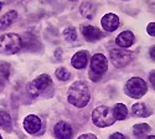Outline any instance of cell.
Segmentation results:
<instances>
[{"label": "cell", "instance_id": "cell-1", "mask_svg": "<svg viewBox=\"0 0 155 139\" xmlns=\"http://www.w3.org/2000/svg\"><path fill=\"white\" fill-rule=\"evenodd\" d=\"M68 102L73 104L74 107L83 108L88 104L89 99H91V93H89V88L84 81H76L71 84L68 90Z\"/></svg>", "mask_w": 155, "mask_h": 139}, {"label": "cell", "instance_id": "cell-2", "mask_svg": "<svg viewBox=\"0 0 155 139\" xmlns=\"http://www.w3.org/2000/svg\"><path fill=\"white\" fill-rule=\"evenodd\" d=\"M22 40L18 34H5L0 36V52L5 55H14L20 51Z\"/></svg>", "mask_w": 155, "mask_h": 139}, {"label": "cell", "instance_id": "cell-3", "mask_svg": "<svg viewBox=\"0 0 155 139\" xmlns=\"http://www.w3.org/2000/svg\"><path fill=\"white\" fill-rule=\"evenodd\" d=\"M92 121H93L94 125H97V127H99V128L109 127V125H112L115 122V119L113 117V113H112V109H109L106 106H99V107L93 109Z\"/></svg>", "mask_w": 155, "mask_h": 139}, {"label": "cell", "instance_id": "cell-4", "mask_svg": "<svg viewBox=\"0 0 155 139\" xmlns=\"http://www.w3.org/2000/svg\"><path fill=\"white\" fill-rule=\"evenodd\" d=\"M148 91V86L147 82L140 78V77H132L129 78L127 84H125V93L135 99L141 98Z\"/></svg>", "mask_w": 155, "mask_h": 139}, {"label": "cell", "instance_id": "cell-5", "mask_svg": "<svg viewBox=\"0 0 155 139\" xmlns=\"http://www.w3.org/2000/svg\"><path fill=\"white\" fill-rule=\"evenodd\" d=\"M48 86H51V78L50 76L44 73V74H40L38 77H36L31 83H29L28 86V91L31 96L36 97L38 96L42 91L47 90Z\"/></svg>", "mask_w": 155, "mask_h": 139}, {"label": "cell", "instance_id": "cell-6", "mask_svg": "<svg viewBox=\"0 0 155 139\" xmlns=\"http://www.w3.org/2000/svg\"><path fill=\"white\" fill-rule=\"evenodd\" d=\"M110 61L115 67H124L132 61V54L123 48L110 50Z\"/></svg>", "mask_w": 155, "mask_h": 139}, {"label": "cell", "instance_id": "cell-7", "mask_svg": "<svg viewBox=\"0 0 155 139\" xmlns=\"http://www.w3.org/2000/svg\"><path fill=\"white\" fill-rule=\"evenodd\" d=\"M108 68V60L104 55L102 54H96L91 58V71L92 74L102 76Z\"/></svg>", "mask_w": 155, "mask_h": 139}, {"label": "cell", "instance_id": "cell-8", "mask_svg": "<svg viewBox=\"0 0 155 139\" xmlns=\"http://www.w3.org/2000/svg\"><path fill=\"white\" fill-rule=\"evenodd\" d=\"M54 133L56 139H71L72 138V127L68 122L61 121L58 123H56L55 128H54Z\"/></svg>", "mask_w": 155, "mask_h": 139}, {"label": "cell", "instance_id": "cell-9", "mask_svg": "<svg viewBox=\"0 0 155 139\" xmlns=\"http://www.w3.org/2000/svg\"><path fill=\"white\" fill-rule=\"evenodd\" d=\"M42 123L41 119L35 114H30L28 117H25L24 119V128L29 134H36L38 131L41 129Z\"/></svg>", "mask_w": 155, "mask_h": 139}, {"label": "cell", "instance_id": "cell-10", "mask_svg": "<svg viewBox=\"0 0 155 139\" xmlns=\"http://www.w3.org/2000/svg\"><path fill=\"white\" fill-rule=\"evenodd\" d=\"M101 24H102V28L104 29L106 31L112 32V31H115L118 29V26H119V18L115 14L109 12V14H106L102 18Z\"/></svg>", "mask_w": 155, "mask_h": 139}, {"label": "cell", "instance_id": "cell-11", "mask_svg": "<svg viewBox=\"0 0 155 139\" xmlns=\"http://www.w3.org/2000/svg\"><path fill=\"white\" fill-rule=\"evenodd\" d=\"M135 41V37L133 35L132 31H123L120 32L118 36H117V39H115V44H117L119 47L122 48H127V47H130Z\"/></svg>", "mask_w": 155, "mask_h": 139}, {"label": "cell", "instance_id": "cell-12", "mask_svg": "<svg viewBox=\"0 0 155 139\" xmlns=\"http://www.w3.org/2000/svg\"><path fill=\"white\" fill-rule=\"evenodd\" d=\"M71 64L74 68L77 70H82L87 66L88 64V54L87 51H78L76 52L71 60Z\"/></svg>", "mask_w": 155, "mask_h": 139}, {"label": "cell", "instance_id": "cell-13", "mask_svg": "<svg viewBox=\"0 0 155 139\" xmlns=\"http://www.w3.org/2000/svg\"><path fill=\"white\" fill-rule=\"evenodd\" d=\"M82 35L87 41H97L101 37H103V34L99 31V29L92 26V25H87L82 28Z\"/></svg>", "mask_w": 155, "mask_h": 139}, {"label": "cell", "instance_id": "cell-14", "mask_svg": "<svg viewBox=\"0 0 155 139\" xmlns=\"http://www.w3.org/2000/svg\"><path fill=\"white\" fill-rule=\"evenodd\" d=\"M16 18H18V12L15 10L8 11L6 14L0 16V30H4L6 28H9L10 25L16 20Z\"/></svg>", "mask_w": 155, "mask_h": 139}, {"label": "cell", "instance_id": "cell-15", "mask_svg": "<svg viewBox=\"0 0 155 139\" xmlns=\"http://www.w3.org/2000/svg\"><path fill=\"white\" fill-rule=\"evenodd\" d=\"M112 113L115 121H124L128 117V108L123 103H117V104H114Z\"/></svg>", "mask_w": 155, "mask_h": 139}, {"label": "cell", "instance_id": "cell-16", "mask_svg": "<svg viewBox=\"0 0 155 139\" xmlns=\"http://www.w3.org/2000/svg\"><path fill=\"white\" fill-rule=\"evenodd\" d=\"M80 11H81V14L84 18L92 19L94 16V14H96V5L92 2H84L80 6Z\"/></svg>", "mask_w": 155, "mask_h": 139}, {"label": "cell", "instance_id": "cell-17", "mask_svg": "<svg viewBox=\"0 0 155 139\" xmlns=\"http://www.w3.org/2000/svg\"><path fill=\"white\" fill-rule=\"evenodd\" d=\"M150 113L151 112L148 109V107L141 102H138L132 107V114L135 117H149Z\"/></svg>", "mask_w": 155, "mask_h": 139}, {"label": "cell", "instance_id": "cell-18", "mask_svg": "<svg viewBox=\"0 0 155 139\" xmlns=\"http://www.w3.org/2000/svg\"><path fill=\"white\" fill-rule=\"evenodd\" d=\"M149 132H150V125L147 124V123H139V124H135L133 127V133L139 139L144 138L145 135H148Z\"/></svg>", "mask_w": 155, "mask_h": 139}, {"label": "cell", "instance_id": "cell-19", "mask_svg": "<svg viewBox=\"0 0 155 139\" xmlns=\"http://www.w3.org/2000/svg\"><path fill=\"white\" fill-rule=\"evenodd\" d=\"M0 128H4L6 131L11 128V117L5 111H0Z\"/></svg>", "mask_w": 155, "mask_h": 139}, {"label": "cell", "instance_id": "cell-20", "mask_svg": "<svg viewBox=\"0 0 155 139\" xmlns=\"http://www.w3.org/2000/svg\"><path fill=\"white\" fill-rule=\"evenodd\" d=\"M63 37L66 39L67 41H74L77 39V31L73 26H70V28H66L63 31Z\"/></svg>", "mask_w": 155, "mask_h": 139}, {"label": "cell", "instance_id": "cell-21", "mask_svg": "<svg viewBox=\"0 0 155 139\" xmlns=\"http://www.w3.org/2000/svg\"><path fill=\"white\" fill-rule=\"evenodd\" d=\"M55 74H56V77H57L60 81H67V80L70 78V76H71V73H70L66 68H64V67L57 68L56 72H55Z\"/></svg>", "mask_w": 155, "mask_h": 139}, {"label": "cell", "instance_id": "cell-22", "mask_svg": "<svg viewBox=\"0 0 155 139\" xmlns=\"http://www.w3.org/2000/svg\"><path fill=\"white\" fill-rule=\"evenodd\" d=\"M10 65L9 64H5V62H3V64H0V73L4 74L5 77H8L9 73H10Z\"/></svg>", "mask_w": 155, "mask_h": 139}, {"label": "cell", "instance_id": "cell-23", "mask_svg": "<svg viewBox=\"0 0 155 139\" xmlns=\"http://www.w3.org/2000/svg\"><path fill=\"white\" fill-rule=\"evenodd\" d=\"M147 32L150 36H155V22H150L147 26Z\"/></svg>", "mask_w": 155, "mask_h": 139}, {"label": "cell", "instance_id": "cell-24", "mask_svg": "<svg viewBox=\"0 0 155 139\" xmlns=\"http://www.w3.org/2000/svg\"><path fill=\"white\" fill-rule=\"evenodd\" d=\"M108 139H128V138L122 133H113L112 135H109Z\"/></svg>", "mask_w": 155, "mask_h": 139}, {"label": "cell", "instance_id": "cell-25", "mask_svg": "<svg viewBox=\"0 0 155 139\" xmlns=\"http://www.w3.org/2000/svg\"><path fill=\"white\" fill-rule=\"evenodd\" d=\"M149 81H150L153 88L155 90V70H153V71L149 73Z\"/></svg>", "mask_w": 155, "mask_h": 139}, {"label": "cell", "instance_id": "cell-26", "mask_svg": "<svg viewBox=\"0 0 155 139\" xmlns=\"http://www.w3.org/2000/svg\"><path fill=\"white\" fill-rule=\"evenodd\" d=\"M77 139H98L94 134H91V133H88V134H82V135H80Z\"/></svg>", "mask_w": 155, "mask_h": 139}, {"label": "cell", "instance_id": "cell-27", "mask_svg": "<svg viewBox=\"0 0 155 139\" xmlns=\"http://www.w3.org/2000/svg\"><path fill=\"white\" fill-rule=\"evenodd\" d=\"M149 55H150V57L155 61V45L150 47V50H149Z\"/></svg>", "mask_w": 155, "mask_h": 139}, {"label": "cell", "instance_id": "cell-28", "mask_svg": "<svg viewBox=\"0 0 155 139\" xmlns=\"http://www.w3.org/2000/svg\"><path fill=\"white\" fill-rule=\"evenodd\" d=\"M58 56H61V48L56 50V57H58Z\"/></svg>", "mask_w": 155, "mask_h": 139}, {"label": "cell", "instance_id": "cell-29", "mask_svg": "<svg viewBox=\"0 0 155 139\" xmlns=\"http://www.w3.org/2000/svg\"><path fill=\"white\" fill-rule=\"evenodd\" d=\"M147 139H155V135H149Z\"/></svg>", "mask_w": 155, "mask_h": 139}, {"label": "cell", "instance_id": "cell-30", "mask_svg": "<svg viewBox=\"0 0 155 139\" xmlns=\"http://www.w3.org/2000/svg\"><path fill=\"white\" fill-rule=\"evenodd\" d=\"M2 6H3V4H2V3H0V9H2Z\"/></svg>", "mask_w": 155, "mask_h": 139}, {"label": "cell", "instance_id": "cell-31", "mask_svg": "<svg viewBox=\"0 0 155 139\" xmlns=\"http://www.w3.org/2000/svg\"><path fill=\"white\" fill-rule=\"evenodd\" d=\"M0 139H3V137H2V134H0Z\"/></svg>", "mask_w": 155, "mask_h": 139}]
</instances>
